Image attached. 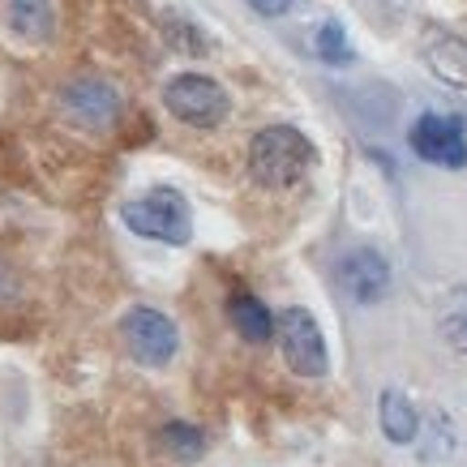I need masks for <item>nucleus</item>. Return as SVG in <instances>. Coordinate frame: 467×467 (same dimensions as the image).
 Returning <instances> with one entry per match:
<instances>
[{
	"instance_id": "11",
	"label": "nucleus",
	"mask_w": 467,
	"mask_h": 467,
	"mask_svg": "<svg viewBox=\"0 0 467 467\" xmlns=\"http://www.w3.org/2000/svg\"><path fill=\"white\" fill-rule=\"evenodd\" d=\"M227 317L241 330V339H249V343H266L275 335V313L254 292H236V296L227 300Z\"/></svg>"
},
{
	"instance_id": "8",
	"label": "nucleus",
	"mask_w": 467,
	"mask_h": 467,
	"mask_svg": "<svg viewBox=\"0 0 467 467\" xmlns=\"http://www.w3.org/2000/svg\"><path fill=\"white\" fill-rule=\"evenodd\" d=\"M339 284L356 305H373L390 292V266L378 249H352L339 262Z\"/></svg>"
},
{
	"instance_id": "10",
	"label": "nucleus",
	"mask_w": 467,
	"mask_h": 467,
	"mask_svg": "<svg viewBox=\"0 0 467 467\" xmlns=\"http://www.w3.org/2000/svg\"><path fill=\"white\" fill-rule=\"evenodd\" d=\"M425 60H429V69L438 73V78H446L451 86L467 90V43H463V39H454V35H441V30H429V39H425Z\"/></svg>"
},
{
	"instance_id": "7",
	"label": "nucleus",
	"mask_w": 467,
	"mask_h": 467,
	"mask_svg": "<svg viewBox=\"0 0 467 467\" xmlns=\"http://www.w3.org/2000/svg\"><path fill=\"white\" fill-rule=\"evenodd\" d=\"M60 103L86 129H112L116 116H120V95L103 78H78V82H69L60 90Z\"/></svg>"
},
{
	"instance_id": "16",
	"label": "nucleus",
	"mask_w": 467,
	"mask_h": 467,
	"mask_svg": "<svg viewBox=\"0 0 467 467\" xmlns=\"http://www.w3.org/2000/svg\"><path fill=\"white\" fill-rule=\"evenodd\" d=\"M262 17H284L287 9H292V0H249Z\"/></svg>"
},
{
	"instance_id": "6",
	"label": "nucleus",
	"mask_w": 467,
	"mask_h": 467,
	"mask_svg": "<svg viewBox=\"0 0 467 467\" xmlns=\"http://www.w3.org/2000/svg\"><path fill=\"white\" fill-rule=\"evenodd\" d=\"M411 150L433 168H463L467 163V129L459 116L425 112L411 125Z\"/></svg>"
},
{
	"instance_id": "9",
	"label": "nucleus",
	"mask_w": 467,
	"mask_h": 467,
	"mask_svg": "<svg viewBox=\"0 0 467 467\" xmlns=\"http://www.w3.org/2000/svg\"><path fill=\"white\" fill-rule=\"evenodd\" d=\"M0 5H5V22H9V30H14L17 39H26V43L52 39V26H57L52 0H0Z\"/></svg>"
},
{
	"instance_id": "5",
	"label": "nucleus",
	"mask_w": 467,
	"mask_h": 467,
	"mask_svg": "<svg viewBox=\"0 0 467 467\" xmlns=\"http://www.w3.org/2000/svg\"><path fill=\"white\" fill-rule=\"evenodd\" d=\"M120 335H125L129 352L138 356L142 365L159 368L168 365L176 348H181V335H176V326H171L168 313L150 309V305H138V309L125 313V322H120Z\"/></svg>"
},
{
	"instance_id": "1",
	"label": "nucleus",
	"mask_w": 467,
	"mask_h": 467,
	"mask_svg": "<svg viewBox=\"0 0 467 467\" xmlns=\"http://www.w3.org/2000/svg\"><path fill=\"white\" fill-rule=\"evenodd\" d=\"M313 163L309 138L292 125H270L249 142V176L262 189H292Z\"/></svg>"
},
{
	"instance_id": "4",
	"label": "nucleus",
	"mask_w": 467,
	"mask_h": 467,
	"mask_svg": "<svg viewBox=\"0 0 467 467\" xmlns=\"http://www.w3.org/2000/svg\"><path fill=\"white\" fill-rule=\"evenodd\" d=\"M270 339H279V352H284L287 368L300 373V378H322L326 368H330L322 326H317V317H313L309 309L275 313V335H270Z\"/></svg>"
},
{
	"instance_id": "13",
	"label": "nucleus",
	"mask_w": 467,
	"mask_h": 467,
	"mask_svg": "<svg viewBox=\"0 0 467 467\" xmlns=\"http://www.w3.org/2000/svg\"><path fill=\"white\" fill-rule=\"evenodd\" d=\"M163 446H168L181 463H198L202 451H206V438H202V429L184 425V420H171V425H163Z\"/></svg>"
},
{
	"instance_id": "3",
	"label": "nucleus",
	"mask_w": 467,
	"mask_h": 467,
	"mask_svg": "<svg viewBox=\"0 0 467 467\" xmlns=\"http://www.w3.org/2000/svg\"><path fill=\"white\" fill-rule=\"evenodd\" d=\"M163 103L189 129H214V125H223L227 112H232L227 90L214 78H206V73H181V78H171L163 86Z\"/></svg>"
},
{
	"instance_id": "12",
	"label": "nucleus",
	"mask_w": 467,
	"mask_h": 467,
	"mask_svg": "<svg viewBox=\"0 0 467 467\" xmlns=\"http://www.w3.org/2000/svg\"><path fill=\"white\" fill-rule=\"evenodd\" d=\"M378 416H382V429L386 438L395 441V446H403V441L416 438V408H411V399L403 395V390H382V403H378Z\"/></svg>"
},
{
	"instance_id": "2",
	"label": "nucleus",
	"mask_w": 467,
	"mask_h": 467,
	"mask_svg": "<svg viewBox=\"0 0 467 467\" xmlns=\"http://www.w3.org/2000/svg\"><path fill=\"white\" fill-rule=\"evenodd\" d=\"M129 232H138L146 241H163V244H184L193 236V214H189V202L176 193V189H150L146 198L129 202L120 211Z\"/></svg>"
},
{
	"instance_id": "14",
	"label": "nucleus",
	"mask_w": 467,
	"mask_h": 467,
	"mask_svg": "<svg viewBox=\"0 0 467 467\" xmlns=\"http://www.w3.org/2000/svg\"><path fill=\"white\" fill-rule=\"evenodd\" d=\"M313 47H317V57H322L326 65H348V60H352V47H348V35H343V26H339V22H335V17L317 26V39H313Z\"/></svg>"
},
{
	"instance_id": "15",
	"label": "nucleus",
	"mask_w": 467,
	"mask_h": 467,
	"mask_svg": "<svg viewBox=\"0 0 467 467\" xmlns=\"http://www.w3.org/2000/svg\"><path fill=\"white\" fill-rule=\"evenodd\" d=\"M441 330H446V339H451L459 352H467V287H459L451 296V305L441 313Z\"/></svg>"
},
{
	"instance_id": "17",
	"label": "nucleus",
	"mask_w": 467,
	"mask_h": 467,
	"mask_svg": "<svg viewBox=\"0 0 467 467\" xmlns=\"http://www.w3.org/2000/svg\"><path fill=\"white\" fill-rule=\"evenodd\" d=\"M463 43H467V30H463Z\"/></svg>"
}]
</instances>
